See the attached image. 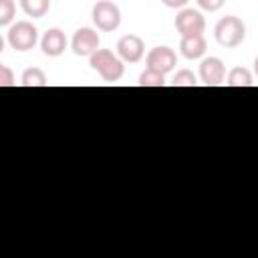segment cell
Masks as SVG:
<instances>
[{
	"instance_id": "obj_1",
	"label": "cell",
	"mask_w": 258,
	"mask_h": 258,
	"mask_svg": "<svg viewBox=\"0 0 258 258\" xmlns=\"http://www.w3.org/2000/svg\"><path fill=\"white\" fill-rule=\"evenodd\" d=\"M214 36L220 46L234 48V46L242 44V40L246 38V24L238 16L228 14L222 20H218V24L214 28Z\"/></svg>"
},
{
	"instance_id": "obj_2",
	"label": "cell",
	"mask_w": 258,
	"mask_h": 258,
	"mask_svg": "<svg viewBox=\"0 0 258 258\" xmlns=\"http://www.w3.org/2000/svg\"><path fill=\"white\" fill-rule=\"evenodd\" d=\"M89 58H91L89 60L91 62V69H95L103 77V81H107V83L119 81L123 77V73H125L123 60L117 54H113L111 50H107V48H99Z\"/></svg>"
},
{
	"instance_id": "obj_3",
	"label": "cell",
	"mask_w": 258,
	"mask_h": 258,
	"mask_svg": "<svg viewBox=\"0 0 258 258\" xmlns=\"http://www.w3.org/2000/svg\"><path fill=\"white\" fill-rule=\"evenodd\" d=\"M6 40H8V44L14 50L24 52V50L34 48V44L38 42V30H36V26L32 22L20 20V22H16V24L10 26V30L6 34Z\"/></svg>"
},
{
	"instance_id": "obj_4",
	"label": "cell",
	"mask_w": 258,
	"mask_h": 258,
	"mask_svg": "<svg viewBox=\"0 0 258 258\" xmlns=\"http://www.w3.org/2000/svg\"><path fill=\"white\" fill-rule=\"evenodd\" d=\"M93 22L103 32H113L121 24V10L111 0H99L93 6Z\"/></svg>"
},
{
	"instance_id": "obj_5",
	"label": "cell",
	"mask_w": 258,
	"mask_h": 258,
	"mask_svg": "<svg viewBox=\"0 0 258 258\" xmlns=\"http://www.w3.org/2000/svg\"><path fill=\"white\" fill-rule=\"evenodd\" d=\"M204 28H206V18L202 16L200 10L183 8L181 12H177V16H175V30H177L181 36L202 34Z\"/></svg>"
},
{
	"instance_id": "obj_6",
	"label": "cell",
	"mask_w": 258,
	"mask_h": 258,
	"mask_svg": "<svg viewBox=\"0 0 258 258\" xmlns=\"http://www.w3.org/2000/svg\"><path fill=\"white\" fill-rule=\"evenodd\" d=\"M73 52L77 56H91L93 52L99 50V34L93 28H79L71 40Z\"/></svg>"
},
{
	"instance_id": "obj_7",
	"label": "cell",
	"mask_w": 258,
	"mask_h": 258,
	"mask_svg": "<svg viewBox=\"0 0 258 258\" xmlns=\"http://www.w3.org/2000/svg\"><path fill=\"white\" fill-rule=\"evenodd\" d=\"M175 62H177V56H175L173 48H169V46H155L147 54V69H153L163 75L173 71Z\"/></svg>"
},
{
	"instance_id": "obj_8",
	"label": "cell",
	"mask_w": 258,
	"mask_h": 258,
	"mask_svg": "<svg viewBox=\"0 0 258 258\" xmlns=\"http://www.w3.org/2000/svg\"><path fill=\"white\" fill-rule=\"evenodd\" d=\"M143 52H145V44H143V40L137 34H125L117 42V54L125 62H137V60H141Z\"/></svg>"
},
{
	"instance_id": "obj_9",
	"label": "cell",
	"mask_w": 258,
	"mask_h": 258,
	"mask_svg": "<svg viewBox=\"0 0 258 258\" xmlns=\"http://www.w3.org/2000/svg\"><path fill=\"white\" fill-rule=\"evenodd\" d=\"M200 79L204 85L208 87H216L222 85L226 79V67L218 56H208L202 60L200 64Z\"/></svg>"
},
{
	"instance_id": "obj_10",
	"label": "cell",
	"mask_w": 258,
	"mask_h": 258,
	"mask_svg": "<svg viewBox=\"0 0 258 258\" xmlns=\"http://www.w3.org/2000/svg\"><path fill=\"white\" fill-rule=\"evenodd\" d=\"M40 48L46 56H60L67 48V36L58 28H48L40 38Z\"/></svg>"
},
{
	"instance_id": "obj_11",
	"label": "cell",
	"mask_w": 258,
	"mask_h": 258,
	"mask_svg": "<svg viewBox=\"0 0 258 258\" xmlns=\"http://www.w3.org/2000/svg\"><path fill=\"white\" fill-rule=\"evenodd\" d=\"M208 44H206V38L204 34H194V36H181V42H179V50L185 58L189 60H196L200 56H204Z\"/></svg>"
},
{
	"instance_id": "obj_12",
	"label": "cell",
	"mask_w": 258,
	"mask_h": 258,
	"mask_svg": "<svg viewBox=\"0 0 258 258\" xmlns=\"http://www.w3.org/2000/svg\"><path fill=\"white\" fill-rule=\"evenodd\" d=\"M226 85L228 87H252L254 81H252V73L244 67H234L230 73H228V79H226Z\"/></svg>"
},
{
	"instance_id": "obj_13",
	"label": "cell",
	"mask_w": 258,
	"mask_h": 258,
	"mask_svg": "<svg viewBox=\"0 0 258 258\" xmlns=\"http://www.w3.org/2000/svg\"><path fill=\"white\" fill-rule=\"evenodd\" d=\"M20 8L26 16L42 18L50 8V0H20Z\"/></svg>"
},
{
	"instance_id": "obj_14",
	"label": "cell",
	"mask_w": 258,
	"mask_h": 258,
	"mask_svg": "<svg viewBox=\"0 0 258 258\" xmlns=\"http://www.w3.org/2000/svg\"><path fill=\"white\" fill-rule=\"evenodd\" d=\"M20 83H22L24 87H44V85H46V75H44L38 67H30V69H26V71L22 73Z\"/></svg>"
},
{
	"instance_id": "obj_15",
	"label": "cell",
	"mask_w": 258,
	"mask_h": 258,
	"mask_svg": "<svg viewBox=\"0 0 258 258\" xmlns=\"http://www.w3.org/2000/svg\"><path fill=\"white\" fill-rule=\"evenodd\" d=\"M139 85L141 87H163L165 85V75L163 73H157L153 69H145L139 75Z\"/></svg>"
},
{
	"instance_id": "obj_16",
	"label": "cell",
	"mask_w": 258,
	"mask_h": 258,
	"mask_svg": "<svg viewBox=\"0 0 258 258\" xmlns=\"http://www.w3.org/2000/svg\"><path fill=\"white\" fill-rule=\"evenodd\" d=\"M196 85H198V77L189 69H181L173 77V87H196Z\"/></svg>"
},
{
	"instance_id": "obj_17",
	"label": "cell",
	"mask_w": 258,
	"mask_h": 258,
	"mask_svg": "<svg viewBox=\"0 0 258 258\" xmlns=\"http://www.w3.org/2000/svg\"><path fill=\"white\" fill-rule=\"evenodd\" d=\"M16 14L14 0H0V26H8Z\"/></svg>"
},
{
	"instance_id": "obj_18",
	"label": "cell",
	"mask_w": 258,
	"mask_h": 258,
	"mask_svg": "<svg viewBox=\"0 0 258 258\" xmlns=\"http://www.w3.org/2000/svg\"><path fill=\"white\" fill-rule=\"evenodd\" d=\"M196 2H198V6H200L202 10L216 12V10H220V8L224 6V2H226V0H196Z\"/></svg>"
},
{
	"instance_id": "obj_19",
	"label": "cell",
	"mask_w": 258,
	"mask_h": 258,
	"mask_svg": "<svg viewBox=\"0 0 258 258\" xmlns=\"http://www.w3.org/2000/svg\"><path fill=\"white\" fill-rule=\"evenodd\" d=\"M0 85L2 87H12L14 85V75L6 64H0Z\"/></svg>"
},
{
	"instance_id": "obj_20",
	"label": "cell",
	"mask_w": 258,
	"mask_h": 258,
	"mask_svg": "<svg viewBox=\"0 0 258 258\" xmlns=\"http://www.w3.org/2000/svg\"><path fill=\"white\" fill-rule=\"evenodd\" d=\"M161 2H163L167 8H183L189 0H161Z\"/></svg>"
},
{
	"instance_id": "obj_21",
	"label": "cell",
	"mask_w": 258,
	"mask_h": 258,
	"mask_svg": "<svg viewBox=\"0 0 258 258\" xmlns=\"http://www.w3.org/2000/svg\"><path fill=\"white\" fill-rule=\"evenodd\" d=\"M254 73H256V77H258V56L254 58Z\"/></svg>"
}]
</instances>
